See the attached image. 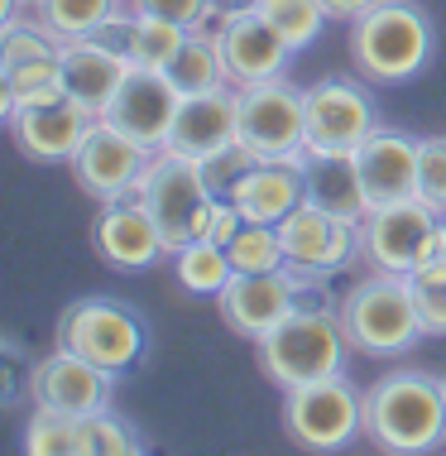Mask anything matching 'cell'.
I'll return each instance as SVG.
<instances>
[{"label": "cell", "mask_w": 446, "mask_h": 456, "mask_svg": "<svg viewBox=\"0 0 446 456\" xmlns=\"http://www.w3.org/2000/svg\"><path fill=\"white\" fill-rule=\"evenodd\" d=\"M365 437L389 456H423L446 447L442 375L403 365L375 379L365 389Z\"/></svg>", "instance_id": "obj_1"}, {"label": "cell", "mask_w": 446, "mask_h": 456, "mask_svg": "<svg viewBox=\"0 0 446 456\" xmlns=\"http://www.w3.org/2000/svg\"><path fill=\"white\" fill-rule=\"evenodd\" d=\"M437 53V24L418 0H375L351 20V63L365 82L399 87L413 82Z\"/></svg>", "instance_id": "obj_2"}, {"label": "cell", "mask_w": 446, "mask_h": 456, "mask_svg": "<svg viewBox=\"0 0 446 456\" xmlns=\"http://www.w3.org/2000/svg\"><path fill=\"white\" fill-rule=\"evenodd\" d=\"M341 327L351 337V346L361 355H403L427 337L423 317H418V298H413V279L408 274H365L361 283L345 289L341 303Z\"/></svg>", "instance_id": "obj_3"}, {"label": "cell", "mask_w": 446, "mask_h": 456, "mask_svg": "<svg viewBox=\"0 0 446 456\" xmlns=\"http://www.w3.org/2000/svg\"><path fill=\"white\" fill-rule=\"evenodd\" d=\"M351 337H345L341 317L327 313H288L279 327H269L255 341V361L269 375V385L279 389H297L312 379L341 375L345 355H351Z\"/></svg>", "instance_id": "obj_4"}, {"label": "cell", "mask_w": 446, "mask_h": 456, "mask_svg": "<svg viewBox=\"0 0 446 456\" xmlns=\"http://www.w3.org/2000/svg\"><path fill=\"white\" fill-rule=\"evenodd\" d=\"M53 346H63L72 355H82V361L110 370L116 379H126L130 370L144 365L149 331H144L140 313H134L130 303L92 293V298H77V303L63 307L58 331H53Z\"/></svg>", "instance_id": "obj_5"}, {"label": "cell", "mask_w": 446, "mask_h": 456, "mask_svg": "<svg viewBox=\"0 0 446 456\" xmlns=\"http://www.w3.org/2000/svg\"><path fill=\"white\" fill-rule=\"evenodd\" d=\"M283 433L303 452H345L365 433V394L351 385V375H327L312 385L283 389Z\"/></svg>", "instance_id": "obj_6"}, {"label": "cell", "mask_w": 446, "mask_h": 456, "mask_svg": "<svg viewBox=\"0 0 446 456\" xmlns=\"http://www.w3.org/2000/svg\"><path fill=\"white\" fill-rule=\"evenodd\" d=\"M134 197H140L149 207V216L158 221V236H164L168 255L182 250L188 240H202L207 216H212V202H216L212 188H207V178H202V164L173 154V150H154Z\"/></svg>", "instance_id": "obj_7"}, {"label": "cell", "mask_w": 446, "mask_h": 456, "mask_svg": "<svg viewBox=\"0 0 446 456\" xmlns=\"http://www.w3.org/2000/svg\"><path fill=\"white\" fill-rule=\"evenodd\" d=\"M235 92H240V134H235L240 150L255 159H297L307 150V106L288 77Z\"/></svg>", "instance_id": "obj_8"}, {"label": "cell", "mask_w": 446, "mask_h": 456, "mask_svg": "<svg viewBox=\"0 0 446 456\" xmlns=\"http://www.w3.org/2000/svg\"><path fill=\"white\" fill-rule=\"evenodd\" d=\"M437 226H442V212H432L423 197L375 207L361 221V260L369 269H384V274H413L423 265Z\"/></svg>", "instance_id": "obj_9"}, {"label": "cell", "mask_w": 446, "mask_h": 456, "mask_svg": "<svg viewBox=\"0 0 446 456\" xmlns=\"http://www.w3.org/2000/svg\"><path fill=\"white\" fill-rule=\"evenodd\" d=\"M101 116H92L82 102H72L68 92L39 96V102H24L5 116L10 140L29 164H72L77 144L86 140V130Z\"/></svg>", "instance_id": "obj_10"}, {"label": "cell", "mask_w": 446, "mask_h": 456, "mask_svg": "<svg viewBox=\"0 0 446 456\" xmlns=\"http://www.w3.org/2000/svg\"><path fill=\"white\" fill-rule=\"evenodd\" d=\"M149 159H154L149 144L130 140V134L116 130L110 120H96V126L86 130V140L77 144V154H72V178H77V188L86 197H96V202H120V197H134Z\"/></svg>", "instance_id": "obj_11"}, {"label": "cell", "mask_w": 446, "mask_h": 456, "mask_svg": "<svg viewBox=\"0 0 446 456\" xmlns=\"http://www.w3.org/2000/svg\"><path fill=\"white\" fill-rule=\"evenodd\" d=\"M303 106H307V144L312 150H355L384 126L379 102L365 82L321 77L303 92Z\"/></svg>", "instance_id": "obj_12"}, {"label": "cell", "mask_w": 446, "mask_h": 456, "mask_svg": "<svg viewBox=\"0 0 446 456\" xmlns=\"http://www.w3.org/2000/svg\"><path fill=\"white\" fill-rule=\"evenodd\" d=\"M116 399V375L82 355H72L63 346H53L48 355L34 361V379H29V403L34 409H53V413H72V418H92L110 409Z\"/></svg>", "instance_id": "obj_13"}, {"label": "cell", "mask_w": 446, "mask_h": 456, "mask_svg": "<svg viewBox=\"0 0 446 456\" xmlns=\"http://www.w3.org/2000/svg\"><path fill=\"white\" fill-rule=\"evenodd\" d=\"M212 39L221 53V68H226L231 87H255V82H274L288 77V63L297 48L283 39V34L269 24L264 15H235V20H216Z\"/></svg>", "instance_id": "obj_14"}, {"label": "cell", "mask_w": 446, "mask_h": 456, "mask_svg": "<svg viewBox=\"0 0 446 456\" xmlns=\"http://www.w3.org/2000/svg\"><path fill=\"white\" fill-rule=\"evenodd\" d=\"M92 250L96 260L116 274H144L168 255L158 221L149 216V207L140 197H120V202H101L92 221Z\"/></svg>", "instance_id": "obj_15"}, {"label": "cell", "mask_w": 446, "mask_h": 456, "mask_svg": "<svg viewBox=\"0 0 446 456\" xmlns=\"http://www.w3.org/2000/svg\"><path fill=\"white\" fill-rule=\"evenodd\" d=\"M178 106H182V92L168 82V72L130 68L101 120H110L116 130H126L130 140L149 144V150H164L173 120H178Z\"/></svg>", "instance_id": "obj_16"}, {"label": "cell", "mask_w": 446, "mask_h": 456, "mask_svg": "<svg viewBox=\"0 0 446 456\" xmlns=\"http://www.w3.org/2000/svg\"><path fill=\"white\" fill-rule=\"evenodd\" d=\"M283 250L293 265H317V269H351L361 260V221L321 212V207L303 202L293 216L279 221Z\"/></svg>", "instance_id": "obj_17"}, {"label": "cell", "mask_w": 446, "mask_h": 456, "mask_svg": "<svg viewBox=\"0 0 446 456\" xmlns=\"http://www.w3.org/2000/svg\"><path fill=\"white\" fill-rule=\"evenodd\" d=\"M235 134H240V92H235V87H216V92L182 96L178 120H173L164 150L202 164V159L231 150Z\"/></svg>", "instance_id": "obj_18"}, {"label": "cell", "mask_w": 446, "mask_h": 456, "mask_svg": "<svg viewBox=\"0 0 446 456\" xmlns=\"http://www.w3.org/2000/svg\"><path fill=\"white\" fill-rule=\"evenodd\" d=\"M355 164H361L369 212L418 197V140L408 130L379 126L369 140L355 144Z\"/></svg>", "instance_id": "obj_19"}, {"label": "cell", "mask_w": 446, "mask_h": 456, "mask_svg": "<svg viewBox=\"0 0 446 456\" xmlns=\"http://www.w3.org/2000/svg\"><path fill=\"white\" fill-rule=\"evenodd\" d=\"M216 313L235 337L259 341L269 327H279L283 317L293 313V293L283 269H269V274H235L226 289L216 293Z\"/></svg>", "instance_id": "obj_20"}, {"label": "cell", "mask_w": 446, "mask_h": 456, "mask_svg": "<svg viewBox=\"0 0 446 456\" xmlns=\"http://www.w3.org/2000/svg\"><path fill=\"white\" fill-rule=\"evenodd\" d=\"M297 168H303V192L312 207L351 216V221H365L369 202H365L355 150H312V144H307V150L297 154Z\"/></svg>", "instance_id": "obj_21"}, {"label": "cell", "mask_w": 446, "mask_h": 456, "mask_svg": "<svg viewBox=\"0 0 446 456\" xmlns=\"http://www.w3.org/2000/svg\"><path fill=\"white\" fill-rule=\"evenodd\" d=\"M231 202L245 212V221H264V226H279L283 216H293L297 207L307 202V192H303V168H297V159H255L250 174L235 183Z\"/></svg>", "instance_id": "obj_22"}, {"label": "cell", "mask_w": 446, "mask_h": 456, "mask_svg": "<svg viewBox=\"0 0 446 456\" xmlns=\"http://www.w3.org/2000/svg\"><path fill=\"white\" fill-rule=\"evenodd\" d=\"M58 63H63V92L72 102H82L92 116H106V106L116 102L120 82H126V72H130L126 58H116L96 39L63 44V58H58Z\"/></svg>", "instance_id": "obj_23"}, {"label": "cell", "mask_w": 446, "mask_h": 456, "mask_svg": "<svg viewBox=\"0 0 446 456\" xmlns=\"http://www.w3.org/2000/svg\"><path fill=\"white\" fill-rule=\"evenodd\" d=\"M164 72H168V82H173L182 96L231 87V82H226V68H221V53H216L212 29H188V39H182V48L173 53V63H168Z\"/></svg>", "instance_id": "obj_24"}, {"label": "cell", "mask_w": 446, "mask_h": 456, "mask_svg": "<svg viewBox=\"0 0 446 456\" xmlns=\"http://www.w3.org/2000/svg\"><path fill=\"white\" fill-rule=\"evenodd\" d=\"M173 265H178V289L192 298H216L235 279L231 250L216 240H188L182 250H173Z\"/></svg>", "instance_id": "obj_25"}, {"label": "cell", "mask_w": 446, "mask_h": 456, "mask_svg": "<svg viewBox=\"0 0 446 456\" xmlns=\"http://www.w3.org/2000/svg\"><path fill=\"white\" fill-rule=\"evenodd\" d=\"M120 5H130V0H34L29 10L63 44H72V39H92L101 29V20H110Z\"/></svg>", "instance_id": "obj_26"}, {"label": "cell", "mask_w": 446, "mask_h": 456, "mask_svg": "<svg viewBox=\"0 0 446 456\" xmlns=\"http://www.w3.org/2000/svg\"><path fill=\"white\" fill-rule=\"evenodd\" d=\"M24 452L29 456H86L82 418L53 413V409H34L29 423H24Z\"/></svg>", "instance_id": "obj_27"}, {"label": "cell", "mask_w": 446, "mask_h": 456, "mask_svg": "<svg viewBox=\"0 0 446 456\" xmlns=\"http://www.w3.org/2000/svg\"><path fill=\"white\" fill-rule=\"evenodd\" d=\"M341 269H317V265H283V279H288V293H293V313H327V317H341V283H337Z\"/></svg>", "instance_id": "obj_28"}, {"label": "cell", "mask_w": 446, "mask_h": 456, "mask_svg": "<svg viewBox=\"0 0 446 456\" xmlns=\"http://www.w3.org/2000/svg\"><path fill=\"white\" fill-rule=\"evenodd\" d=\"M226 250H231L235 274H269V269L288 265V250H283L279 226H264V221H245L240 236H235Z\"/></svg>", "instance_id": "obj_29"}, {"label": "cell", "mask_w": 446, "mask_h": 456, "mask_svg": "<svg viewBox=\"0 0 446 456\" xmlns=\"http://www.w3.org/2000/svg\"><path fill=\"white\" fill-rule=\"evenodd\" d=\"M259 15L274 24V29L293 48L317 44L321 29L331 24V15H327V5H321V0H259Z\"/></svg>", "instance_id": "obj_30"}, {"label": "cell", "mask_w": 446, "mask_h": 456, "mask_svg": "<svg viewBox=\"0 0 446 456\" xmlns=\"http://www.w3.org/2000/svg\"><path fill=\"white\" fill-rule=\"evenodd\" d=\"M82 433H86V456H144L149 452L140 428H134L130 418H120L116 409L82 418Z\"/></svg>", "instance_id": "obj_31"}, {"label": "cell", "mask_w": 446, "mask_h": 456, "mask_svg": "<svg viewBox=\"0 0 446 456\" xmlns=\"http://www.w3.org/2000/svg\"><path fill=\"white\" fill-rule=\"evenodd\" d=\"M188 29L173 20H158V15H140V39H134V68H154L164 72L173 63V53L182 48Z\"/></svg>", "instance_id": "obj_32"}, {"label": "cell", "mask_w": 446, "mask_h": 456, "mask_svg": "<svg viewBox=\"0 0 446 456\" xmlns=\"http://www.w3.org/2000/svg\"><path fill=\"white\" fill-rule=\"evenodd\" d=\"M418 197L446 216V134L418 140Z\"/></svg>", "instance_id": "obj_33"}, {"label": "cell", "mask_w": 446, "mask_h": 456, "mask_svg": "<svg viewBox=\"0 0 446 456\" xmlns=\"http://www.w3.org/2000/svg\"><path fill=\"white\" fill-rule=\"evenodd\" d=\"M250 164H255V154L240 150V144H231V150L202 159V178H207V188H212V197H231L235 183L250 174Z\"/></svg>", "instance_id": "obj_34"}, {"label": "cell", "mask_w": 446, "mask_h": 456, "mask_svg": "<svg viewBox=\"0 0 446 456\" xmlns=\"http://www.w3.org/2000/svg\"><path fill=\"white\" fill-rule=\"evenodd\" d=\"M413 279L418 317H423L427 337H446V274H408Z\"/></svg>", "instance_id": "obj_35"}, {"label": "cell", "mask_w": 446, "mask_h": 456, "mask_svg": "<svg viewBox=\"0 0 446 456\" xmlns=\"http://www.w3.org/2000/svg\"><path fill=\"white\" fill-rule=\"evenodd\" d=\"M0 361H5V379H0V409H20L24 399H29V379H34V361H24V346L15 337H5V351H0Z\"/></svg>", "instance_id": "obj_36"}, {"label": "cell", "mask_w": 446, "mask_h": 456, "mask_svg": "<svg viewBox=\"0 0 446 456\" xmlns=\"http://www.w3.org/2000/svg\"><path fill=\"white\" fill-rule=\"evenodd\" d=\"M140 15H158V20H173L182 29H207L212 24V0H130Z\"/></svg>", "instance_id": "obj_37"}, {"label": "cell", "mask_w": 446, "mask_h": 456, "mask_svg": "<svg viewBox=\"0 0 446 456\" xmlns=\"http://www.w3.org/2000/svg\"><path fill=\"white\" fill-rule=\"evenodd\" d=\"M240 226H245V212L231 202V197H216V202H212V216H207V231H202V240L231 245L235 236H240Z\"/></svg>", "instance_id": "obj_38"}, {"label": "cell", "mask_w": 446, "mask_h": 456, "mask_svg": "<svg viewBox=\"0 0 446 456\" xmlns=\"http://www.w3.org/2000/svg\"><path fill=\"white\" fill-rule=\"evenodd\" d=\"M321 5H327V15L337 20V24H351V20H361L375 0H321Z\"/></svg>", "instance_id": "obj_39"}, {"label": "cell", "mask_w": 446, "mask_h": 456, "mask_svg": "<svg viewBox=\"0 0 446 456\" xmlns=\"http://www.w3.org/2000/svg\"><path fill=\"white\" fill-rule=\"evenodd\" d=\"M259 0H212V24L216 20H235V15H255Z\"/></svg>", "instance_id": "obj_40"}, {"label": "cell", "mask_w": 446, "mask_h": 456, "mask_svg": "<svg viewBox=\"0 0 446 456\" xmlns=\"http://www.w3.org/2000/svg\"><path fill=\"white\" fill-rule=\"evenodd\" d=\"M442 394H446V370H442Z\"/></svg>", "instance_id": "obj_41"}, {"label": "cell", "mask_w": 446, "mask_h": 456, "mask_svg": "<svg viewBox=\"0 0 446 456\" xmlns=\"http://www.w3.org/2000/svg\"><path fill=\"white\" fill-rule=\"evenodd\" d=\"M20 5H24V10H29V5H34V0H20Z\"/></svg>", "instance_id": "obj_42"}]
</instances>
